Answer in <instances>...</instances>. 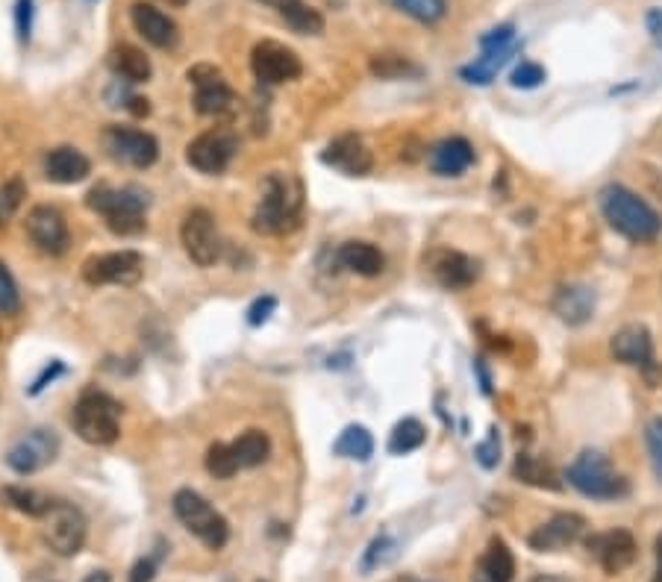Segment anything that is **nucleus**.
<instances>
[{
    "label": "nucleus",
    "mask_w": 662,
    "mask_h": 582,
    "mask_svg": "<svg viewBox=\"0 0 662 582\" xmlns=\"http://www.w3.org/2000/svg\"><path fill=\"white\" fill-rule=\"evenodd\" d=\"M233 454H236L238 468H259L268 462L271 456V438L262 430H247L233 442Z\"/></svg>",
    "instance_id": "nucleus-30"
},
{
    "label": "nucleus",
    "mask_w": 662,
    "mask_h": 582,
    "mask_svg": "<svg viewBox=\"0 0 662 582\" xmlns=\"http://www.w3.org/2000/svg\"><path fill=\"white\" fill-rule=\"evenodd\" d=\"M598 203H601V212L603 218L610 221V227H613L618 236L636 242V245L653 242V238L662 233V221L660 215L653 212L651 203H645V200L627 186L610 183L606 188H601Z\"/></svg>",
    "instance_id": "nucleus-1"
},
{
    "label": "nucleus",
    "mask_w": 662,
    "mask_h": 582,
    "mask_svg": "<svg viewBox=\"0 0 662 582\" xmlns=\"http://www.w3.org/2000/svg\"><path fill=\"white\" fill-rule=\"evenodd\" d=\"M280 18L286 21V27L297 36H321L324 33V15L312 7H307L304 0H297L292 7L280 12Z\"/></svg>",
    "instance_id": "nucleus-35"
},
{
    "label": "nucleus",
    "mask_w": 662,
    "mask_h": 582,
    "mask_svg": "<svg viewBox=\"0 0 662 582\" xmlns=\"http://www.w3.org/2000/svg\"><path fill=\"white\" fill-rule=\"evenodd\" d=\"M586 550L592 553L606 573H622L636 562V538L627 530H606L586 538Z\"/></svg>",
    "instance_id": "nucleus-19"
},
{
    "label": "nucleus",
    "mask_w": 662,
    "mask_h": 582,
    "mask_svg": "<svg viewBox=\"0 0 662 582\" xmlns=\"http://www.w3.org/2000/svg\"><path fill=\"white\" fill-rule=\"evenodd\" d=\"M24 198H27L24 179L12 177L10 183H3V188H0V215H3V218L12 215V212L21 207V200H24Z\"/></svg>",
    "instance_id": "nucleus-42"
},
{
    "label": "nucleus",
    "mask_w": 662,
    "mask_h": 582,
    "mask_svg": "<svg viewBox=\"0 0 662 582\" xmlns=\"http://www.w3.org/2000/svg\"><path fill=\"white\" fill-rule=\"evenodd\" d=\"M368 69L380 79H406L421 74L416 62H409L406 57H397V53H377V57H371V62H368Z\"/></svg>",
    "instance_id": "nucleus-37"
},
{
    "label": "nucleus",
    "mask_w": 662,
    "mask_h": 582,
    "mask_svg": "<svg viewBox=\"0 0 662 582\" xmlns=\"http://www.w3.org/2000/svg\"><path fill=\"white\" fill-rule=\"evenodd\" d=\"M89 286H139L145 276V257L139 250H112L89 257L79 268Z\"/></svg>",
    "instance_id": "nucleus-9"
},
{
    "label": "nucleus",
    "mask_w": 662,
    "mask_h": 582,
    "mask_svg": "<svg viewBox=\"0 0 662 582\" xmlns=\"http://www.w3.org/2000/svg\"><path fill=\"white\" fill-rule=\"evenodd\" d=\"M71 424L86 445H115L121 435V404L98 388L83 392L77 406H74V414H71Z\"/></svg>",
    "instance_id": "nucleus-4"
},
{
    "label": "nucleus",
    "mask_w": 662,
    "mask_h": 582,
    "mask_svg": "<svg viewBox=\"0 0 662 582\" xmlns=\"http://www.w3.org/2000/svg\"><path fill=\"white\" fill-rule=\"evenodd\" d=\"M127 109H130V112H133V115H139V119H142V115H148V112H150L148 100H145V98H130L127 100Z\"/></svg>",
    "instance_id": "nucleus-49"
},
{
    "label": "nucleus",
    "mask_w": 662,
    "mask_h": 582,
    "mask_svg": "<svg viewBox=\"0 0 662 582\" xmlns=\"http://www.w3.org/2000/svg\"><path fill=\"white\" fill-rule=\"evenodd\" d=\"M321 162H324L327 169L345 174V177H368L371 169H375L371 150L366 148L363 136H356V133H342V136L333 138L321 150Z\"/></svg>",
    "instance_id": "nucleus-17"
},
{
    "label": "nucleus",
    "mask_w": 662,
    "mask_h": 582,
    "mask_svg": "<svg viewBox=\"0 0 662 582\" xmlns=\"http://www.w3.org/2000/svg\"><path fill=\"white\" fill-rule=\"evenodd\" d=\"M515 580V559L513 550L506 547L504 538H492L486 547L480 568H477V582H513Z\"/></svg>",
    "instance_id": "nucleus-28"
},
{
    "label": "nucleus",
    "mask_w": 662,
    "mask_h": 582,
    "mask_svg": "<svg viewBox=\"0 0 662 582\" xmlns=\"http://www.w3.org/2000/svg\"><path fill=\"white\" fill-rule=\"evenodd\" d=\"M515 480H522L527 485H536V488H548V492H556L560 488V476L554 474L551 465H544L539 456L534 454H518L513 465Z\"/></svg>",
    "instance_id": "nucleus-29"
},
{
    "label": "nucleus",
    "mask_w": 662,
    "mask_h": 582,
    "mask_svg": "<svg viewBox=\"0 0 662 582\" xmlns=\"http://www.w3.org/2000/svg\"><path fill=\"white\" fill-rule=\"evenodd\" d=\"M24 230H27L33 245L39 247L41 253H48V257H62L71 247V233L69 224H65V215H62L57 207H48V203L33 207L30 212H27Z\"/></svg>",
    "instance_id": "nucleus-16"
},
{
    "label": "nucleus",
    "mask_w": 662,
    "mask_h": 582,
    "mask_svg": "<svg viewBox=\"0 0 662 582\" xmlns=\"http://www.w3.org/2000/svg\"><path fill=\"white\" fill-rule=\"evenodd\" d=\"M336 262L359 276H380L385 268L383 250L371 242H345L336 250Z\"/></svg>",
    "instance_id": "nucleus-24"
},
{
    "label": "nucleus",
    "mask_w": 662,
    "mask_h": 582,
    "mask_svg": "<svg viewBox=\"0 0 662 582\" xmlns=\"http://www.w3.org/2000/svg\"><path fill=\"white\" fill-rule=\"evenodd\" d=\"M33 15H36L33 0H19V3H15V33H19L21 45H27V41H30Z\"/></svg>",
    "instance_id": "nucleus-44"
},
{
    "label": "nucleus",
    "mask_w": 662,
    "mask_h": 582,
    "mask_svg": "<svg viewBox=\"0 0 662 582\" xmlns=\"http://www.w3.org/2000/svg\"><path fill=\"white\" fill-rule=\"evenodd\" d=\"M586 533V518L577 512H560L551 521H544L542 527H536V533L530 535V547L536 553H560L565 547H572L574 542H580Z\"/></svg>",
    "instance_id": "nucleus-20"
},
{
    "label": "nucleus",
    "mask_w": 662,
    "mask_h": 582,
    "mask_svg": "<svg viewBox=\"0 0 662 582\" xmlns=\"http://www.w3.org/2000/svg\"><path fill=\"white\" fill-rule=\"evenodd\" d=\"M645 445H648V454H651L653 474H657V480H660V485H662V418L660 414L651 418L648 426H645Z\"/></svg>",
    "instance_id": "nucleus-40"
},
{
    "label": "nucleus",
    "mask_w": 662,
    "mask_h": 582,
    "mask_svg": "<svg viewBox=\"0 0 662 582\" xmlns=\"http://www.w3.org/2000/svg\"><path fill=\"white\" fill-rule=\"evenodd\" d=\"M171 506H174L177 521L183 523L188 533L195 535L204 547H209V550H221V547L230 542L228 518L218 512L216 506L209 504L204 494L192 492V488H180V492H174Z\"/></svg>",
    "instance_id": "nucleus-6"
},
{
    "label": "nucleus",
    "mask_w": 662,
    "mask_h": 582,
    "mask_svg": "<svg viewBox=\"0 0 662 582\" xmlns=\"http://www.w3.org/2000/svg\"><path fill=\"white\" fill-rule=\"evenodd\" d=\"M91 174V162L89 157L77 148H53L45 157V177L57 186H74V183H83V179Z\"/></svg>",
    "instance_id": "nucleus-23"
},
{
    "label": "nucleus",
    "mask_w": 662,
    "mask_h": 582,
    "mask_svg": "<svg viewBox=\"0 0 662 582\" xmlns=\"http://www.w3.org/2000/svg\"><path fill=\"white\" fill-rule=\"evenodd\" d=\"M518 50H522L518 48V41L504 45V48H486L480 60H475L471 65H463V69H459V77H463L465 83H471V86H489V83L506 69V62L513 60Z\"/></svg>",
    "instance_id": "nucleus-25"
},
{
    "label": "nucleus",
    "mask_w": 662,
    "mask_h": 582,
    "mask_svg": "<svg viewBox=\"0 0 662 582\" xmlns=\"http://www.w3.org/2000/svg\"><path fill=\"white\" fill-rule=\"evenodd\" d=\"M274 309H278V297L274 295L257 297V300L250 304V309H247V324L250 326L268 324V318L274 315Z\"/></svg>",
    "instance_id": "nucleus-45"
},
{
    "label": "nucleus",
    "mask_w": 662,
    "mask_h": 582,
    "mask_svg": "<svg viewBox=\"0 0 662 582\" xmlns=\"http://www.w3.org/2000/svg\"><path fill=\"white\" fill-rule=\"evenodd\" d=\"M430 271H433L436 283L448 292H463V288L475 286L480 276V262L465 257L459 250H436L430 257Z\"/></svg>",
    "instance_id": "nucleus-21"
},
{
    "label": "nucleus",
    "mask_w": 662,
    "mask_h": 582,
    "mask_svg": "<svg viewBox=\"0 0 662 582\" xmlns=\"http://www.w3.org/2000/svg\"><path fill=\"white\" fill-rule=\"evenodd\" d=\"M297 224H301V186L283 174H268L250 227L259 236H286Z\"/></svg>",
    "instance_id": "nucleus-3"
},
{
    "label": "nucleus",
    "mask_w": 662,
    "mask_h": 582,
    "mask_svg": "<svg viewBox=\"0 0 662 582\" xmlns=\"http://www.w3.org/2000/svg\"><path fill=\"white\" fill-rule=\"evenodd\" d=\"M180 242H183L186 257L198 268H212L221 259V236H218V224L209 209H192L183 218Z\"/></svg>",
    "instance_id": "nucleus-12"
},
{
    "label": "nucleus",
    "mask_w": 662,
    "mask_h": 582,
    "mask_svg": "<svg viewBox=\"0 0 662 582\" xmlns=\"http://www.w3.org/2000/svg\"><path fill=\"white\" fill-rule=\"evenodd\" d=\"M259 3H266V7H271V10L283 12V10H286V7L297 3V0H259Z\"/></svg>",
    "instance_id": "nucleus-51"
},
{
    "label": "nucleus",
    "mask_w": 662,
    "mask_h": 582,
    "mask_svg": "<svg viewBox=\"0 0 662 582\" xmlns=\"http://www.w3.org/2000/svg\"><path fill=\"white\" fill-rule=\"evenodd\" d=\"M130 21H133V27H136L142 39L154 45V48L174 50L180 45L177 21L171 18L169 12L157 10L154 3L136 0V3L130 7Z\"/></svg>",
    "instance_id": "nucleus-18"
},
{
    "label": "nucleus",
    "mask_w": 662,
    "mask_h": 582,
    "mask_svg": "<svg viewBox=\"0 0 662 582\" xmlns=\"http://www.w3.org/2000/svg\"><path fill=\"white\" fill-rule=\"evenodd\" d=\"M568 485L589 497V500H622L630 485L601 450H584L568 468Z\"/></svg>",
    "instance_id": "nucleus-5"
},
{
    "label": "nucleus",
    "mask_w": 662,
    "mask_h": 582,
    "mask_svg": "<svg viewBox=\"0 0 662 582\" xmlns=\"http://www.w3.org/2000/svg\"><path fill=\"white\" fill-rule=\"evenodd\" d=\"M397 553H401V544L395 542V535L389 533H380L371 538V544L366 547V553H363V559H359V571L366 573H375L380 571V568H385V565H392L397 559Z\"/></svg>",
    "instance_id": "nucleus-34"
},
{
    "label": "nucleus",
    "mask_w": 662,
    "mask_h": 582,
    "mask_svg": "<svg viewBox=\"0 0 662 582\" xmlns=\"http://www.w3.org/2000/svg\"><path fill=\"white\" fill-rule=\"evenodd\" d=\"M418 24H439L448 15V0H383Z\"/></svg>",
    "instance_id": "nucleus-36"
},
{
    "label": "nucleus",
    "mask_w": 662,
    "mask_h": 582,
    "mask_svg": "<svg viewBox=\"0 0 662 582\" xmlns=\"http://www.w3.org/2000/svg\"><path fill=\"white\" fill-rule=\"evenodd\" d=\"M166 3H169V7H186L188 0H166Z\"/></svg>",
    "instance_id": "nucleus-55"
},
{
    "label": "nucleus",
    "mask_w": 662,
    "mask_h": 582,
    "mask_svg": "<svg viewBox=\"0 0 662 582\" xmlns=\"http://www.w3.org/2000/svg\"><path fill=\"white\" fill-rule=\"evenodd\" d=\"M86 207L98 212L115 236H139L148 227L145 212L150 207V195L139 186L119 188L109 186V183H98L86 195Z\"/></svg>",
    "instance_id": "nucleus-2"
},
{
    "label": "nucleus",
    "mask_w": 662,
    "mask_h": 582,
    "mask_svg": "<svg viewBox=\"0 0 662 582\" xmlns=\"http://www.w3.org/2000/svg\"><path fill=\"white\" fill-rule=\"evenodd\" d=\"M62 371H65V368H62L60 359H53V362H50V366L45 368V371H41L39 380H36V383H33L30 395H39L41 388H45V385H48V383H53V380H57V376H60Z\"/></svg>",
    "instance_id": "nucleus-48"
},
{
    "label": "nucleus",
    "mask_w": 662,
    "mask_h": 582,
    "mask_svg": "<svg viewBox=\"0 0 662 582\" xmlns=\"http://www.w3.org/2000/svg\"><path fill=\"white\" fill-rule=\"evenodd\" d=\"M250 69L262 86H283V83H292L304 74V62L292 48L274 39H266L259 41L250 53Z\"/></svg>",
    "instance_id": "nucleus-14"
},
{
    "label": "nucleus",
    "mask_w": 662,
    "mask_h": 582,
    "mask_svg": "<svg viewBox=\"0 0 662 582\" xmlns=\"http://www.w3.org/2000/svg\"><path fill=\"white\" fill-rule=\"evenodd\" d=\"M83 582H112V577H109V571H91Z\"/></svg>",
    "instance_id": "nucleus-52"
},
{
    "label": "nucleus",
    "mask_w": 662,
    "mask_h": 582,
    "mask_svg": "<svg viewBox=\"0 0 662 582\" xmlns=\"http://www.w3.org/2000/svg\"><path fill=\"white\" fill-rule=\"evenodd\" d=\"M530 582H574V580H565V577H554V573H539V577H534Z\"/></svg>",
    "instance_id": "nucleus-53"
},
{
    "label": "nucleus",
    "mask_w": 662,
    "mask_h": 582,
    "mask_svg": "<svg viewBox=\"0 0 662 582\" xmlns=\"http://www.w3.org/2000/svg\"><path fill=\"white\" fill-rule=\"evenodd\" d=\"M333 454L342 456V459H354V462H368L375 456V435L359 424L345 426L333 445Z\"/></svg>",
    "instance_id": "nucleus-31"
},
{
    "label": "nucleus",
    "mask_w": 662,
    "mask_h": 582,
    "mask_svg": "<svg viewBox=\"0 0 662 582\" xmlns=\"http://www.w3.org/2000/svg\"><path fill=\"white\" fill-rule=\"evenodd\" d=\"M544 77H548V71H544L539 62H522V65L510 74V83H513L515 89H536V86H542Z\"/></svg>",
    "instance_id": "nucleus-41"
},
{
    "label": "nucleus",
    "mask_w": 662,
    "mask_h": 582,
    "mask_svg": "<svg viewBox=\"0 0 662 582\" xmlns=\"http://www.w3.org/2000/svg\"><path fill=\"white\" fill-rule=\"evenodd\" d=\"M653 550H657V573H653V582H662V533L657 535V544H653Z\"/></svg>",
    "instance_id": "nucleus-50"
},
{
    "label": "nucleus",
    "mask_w": 662,
    "mask_h": 582,
    "mask_svg": "<svg viewBox=\"0 0 662 582\" xmlns=\"http://www.w3.org/2000/svg\"><path fill=\"white\" fill-rule=\"evenodd\" d=\"M475 456L486 471L498 468V462H501V435H498V430H489L486 442H480V445L475 447Z\"/></svg>",
    "instance_id": "nucleus-43"
},
{
    "label": "nucleus",
    "mask_w": 662,
    "mask_h": 582,
    "mask_svg": "<svg viewBox=\"0 0 662 582\" xmlns=\"http://www.w3.org/2000/svg\"><path fill=\"white\" fill-rule=\"evenodd\" d=\"M0 504H7L15 512L41 521V515L48 512L53 500L45 497V494L33 492V488H24V485H7V488H0Z\"/></svg>",
    "instance_id": "nucleus-32"
},
{
    "label": "nucleus",
    "mask_w": 662,
    "mask_h": 582,
    "mask_svg": "<svg viewBox=\"0 0 662 582\" xmlns=\"http://www.w3.org/2000/svg\"><path fill=\"white\" fill-rule=\"evenodd\" d=\"M207 471H209V476H216V480H230V476H236L242 468H238L233 447L224 445V442H216V445L209 447Z\"/></svg>",
    "instance_id": "nucleus-38"
},
{
    "label": "nucleus",
    "mask_w": 662,
    "mask_h": 582,
    "mask_svg": "<svg viewBox=\"0 0 662 582\" xmlns=\"http://www.w3.org/2000/svg\"><path fill=\"white\" fill-rule=\"evenodd\" d=\"M477 162L475 145L463 136H451L436 141L433 148L427 150V165L439 177H459Z\"/></svg>",
    "instance_id": "nucleus-22"
},
{
    "label": "nucleus",
    "mask_w": 662,
    "mask_h": 582,
    "mask_svg": "<svg viewBox=\"0 0 662 582\" xmlns=\"http://www.w3.org/2000/svg\"><path fill=\"white\" fill-rule=\"evenodd\" d=\"M425 424H421L418 418H404V421H397L395 430L389 433V445L385 447H389V454L392 456H406L425 445Z\"/></svg>",
    "instance_id": "nucleus-33"
},
{
    "label": "nucleus",
    "mask_w": 662,
    "mask_h": 582,
    "mask_svg": "<svg viewBox=\"0 0 662 582\" xmlns=\"http://www.w3.org/2000/svg\"><path fill=\"white\" fill-rule=\"evenodd\" d=\"M21 309V292L15 276L10 274V268L0 262V312L3 315H15Z\"/></svg>",
    "instance_id": "nucleus-39"
},
{
    "label": "nucleus",
    "mask_w": 662,
    "mask_h": 582,
    "mask_svg": "<svg viewBox=\"0 0 662 582\" xmlns=\"http://www.w3.org/2000/svg\"><path fill=\"white\" fill-rule=\"evenodd\" d=\"M159 556H162V553H157V556H145V559H139V562L133 565V571H130V582H154V577H157V568H159Z\"/></svg>",
    "instance_id": "nucleus-47"
},
{
    "label": "nucleus",
    "mask_w": 662,
    "mask_h": 582,
    "mask_svg": "<svg viewBox=\"0 0 662 582\" xmlns=\"http://www.w3.org/2000/svg\"><path fill=\"white\" fill-rule=\"evenodd\" d=\"M554 312L560 321L572 326L586 324L594 312V292L586 286H565L556 292L554 297Z\"/></svg>",
    "instance_id": "nucleus-26"
},
{
    "label": "nucleus",
    "mask_w": 662,
    "mask_h": 582,
    "mask_svg": "<svg viewBox=\"0 0 662 582\" xmlns=\"http://www.w3.org/2000/svg\"><path fill=\"white\" fill-rule=\"evenodd\" d=\"M57 456H60V435L53 430H33V433L21 435L19 442L10 447L7 465L15 474L30 476L57 462Z\"/></svg>",
    "instance_id": "nucleus-15"
},
{
    "label": "nucleus",
    "mask_w": 662,
    "mask_h": 582,
    "mask_svg": "<svg viewBox=\"0 0 662 582\" xmlns=\"http://www.w3.org/2000/svg\"><path fill=\"white\" fill-rule=\"evenodd\" d=\"M188 83L195 86V112L204 115V119L212 121H233L238 119L242 112V100L230 83L224 79V74L212 65H195L188 69Z\"/></svg>",
    "instance_id": "nucleus-7"
},
{
    "label": "nucleus",
    "mask_w": 662,
    "mask_h": 582,
    "mask_svg": "<svg viewBox=\"0 0 662 582\" xmlns=\"http://www.w3.org/2000/svg\"><path fill=\"white\" fill-rule=\"evenodd\" d=\"M610 354L615 356V362L639 368L651 385H657L662 380V368L653 359V338L645 324L622 326L613 336V342H610Z\"/></svg>",
    "instance_id": "nucleus-13"
},
{
    "label": "nucleus",
    "mask_w": 662,
    "mask_h": 582,
    "mask_svg": "<svg viewBox=\"0 0 662 582\" xmlns=\"http://www.w3.org/2000/svg\"><path fill=\"white\" fill-rule=\"evenodd\" d=\"M0 224H3V215H0Z\"/></svg>",
    "instance_id": "nucleus-56"
},
{
    "label": "nucleus",
    "mask_w": 662,
    "mask_h": 582,
    "mask_svg": "<svg viewBox=\"0 0 662 582\" xmlns=\"http://www.w3.org/2000/svg\"><path fill=\"white\" fill-rule=\"evenodd\" d=\"M100 141H103L107 157L112 162H119V165H127V169L145 171L159 159V141L145 129L109 124Z\"/></svg>",
    "instance_id": "nucleus-10"
},
{
    "label": "nucleus",
    "mask_w": 662,
    "mask_h": 582,
    "mask_svg": "<svg viewBox=\"0 0 662 582\" xmlns=\"http://www.w3.org/2000/svg\"><path fill=\"white\" fill-rule=\"evenodd\" d=\"M238 153V136L230 127H212L192 138L186 148V162L200 174H224Z\"/></svg>",
    "instance_id": "nucleus-11"
},
{
    "label": "nucleus",
    "mask_w": 662,
    "mask_h": 582,
    "mask_svg": "<svg viewBox=\"0 0 662 582\" xmlns=\"http://www.w3.org/2000/svg\"><path fill=\"white\" fill-rule=\"evenodd\" d=\"M395 582H436V580H418V577H397Z\"/></svg>",
    "instance_id": "nucleus-54"
},
{
    "label": "nucleus",
    "mask_w": 662,
    "mask_h": 582,
    "mask_svg": "<svg viewBox=\"0 0 662 582\" xmlns=\"http://www.w3.org/2000/svg\"><path fill=\"white\" fill-rule=\"evenodd\" d=\"M109 69L124 83H148L150 74H154L145 50H139L136 45H119V48L112 50L109 53Z\"/></svg>",
    "instance_id": "nucleus-27"
},
{
    "label": "nucleus",
    "mask_w": 662,
    "mask_h": 582,
    "mask_svg": "<svg viewBox=\"0 0 662 582\" xmlns=\"http://www.w3.org/2000/svg\"><path fill=\"white\" fill-rule=\"evenodd\" d=\"M86 533H89L86 515L74 504L53 500L48 512L41 515V535L57 556H77L86 544Z\"/></svg>",
    "instance_id": "nucleus-8"
},
{
    "label": "nucleus",
    "mask_w": 662,
    "mask_h": 582,
    "mask_svg": "<svg viewBox=\"0 0 662 582\" xmlns=\"http://www.w3.org/2000/svg\"><path fill=\"white\" fill-rule=\"evenodd\" d=\"M515 41V27L513 24H501V27H494V30H489L486 36H480V48H504V45H513Z\"/></svg>",
    "instance_id": "nucleus-46"
}]
</instances>
